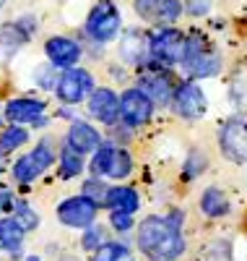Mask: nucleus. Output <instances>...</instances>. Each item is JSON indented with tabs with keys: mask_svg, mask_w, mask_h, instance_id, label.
Wrapping results in <instances>:
<instances>
[{
	"mask_svg": "<svg viewBox=\"0 0 247 261\" xmlns=\"http://www.w3.org/2000/svg\"><path fill=\"white\" fill-rule=\"evenodd\" d=\"M182 68L193 81L195 79H213L221 73V55L208 45V39L203 34H190Z\"/></svg>",
	"mask_w": 247,
	"mask_h": 261,
	"instance_id": "2",
	"label": "nucleus"
},
{
	"mask_svg": "<svg viewBox=\"0 0 247 261\" xmlns=\"http://www.w3.org/2000/svg\"><path fill=\"white\" fill-rule=\"evenodd\" d=\"M44 53H47L50 63L57 65V68H76L83 55L81 45L71 37H50L44 42Z\"/></svg>",
	"mask_w": 247,
	"mask_h": 261,
	"instance_id": "16",
	"label": "nucleus"
},
{
	"mask_svg": "<svg viewBox=\"0 0 247 261\" xmlns=\"http://www.w3.org/2000/svg\"><path fill=\"white\" fill-rule=\"evenodd\" d=\"M3 6H6V0H0V8H3Z\"/></svg>",
	"mask_w": 247,
	"mask_h": 261,
	"instance_id": "33",
	"label": "nucleus"
},
{
	"mask_svg": "<svg viewBox=\"0 0 247 261\" xmlns=\"http://www.w3.org/2000/svg\"><path fill=\"white\" fill-rule=\"evenodd\" d=\"M219 149L234 165L247 162V118L237 115L224 120L219 128Z\"/></svg>",
	"mask_w": 247,
	"mask_h": 261,
	"instance_id": "6",
	"label": "nucleus"
},
{
	"mask_svg": "<svg viewBox=\"0 0 247 261\" xmlns=\"http://www.w3.org/2000/svg\"><path fill=\"white\" fill-rule=\"evenodd\" d=\"M109 227L117 232H130L133 230V214L128 212H109Z\"/></svg>",
	"mask_w": 247,
	"mask_h": 261,
	"instance_id": "29",
	"label": "nucleus"
},
{
	"mask_svg": "<svg viewBox=\"0 0 247 261\" xmlns=\"http://www.w3.org/2000/svg\"><path fill=\"white\" fill-rule=\"evenodd\" d=\"M200 212H203L206 217H211V220H221V217H227L232 212V201H229V196L224 193L221 188L211 186L206 188L203 193H200Z\"/></svg>",
	"mask_w": 247,
	"mask_h": 261,
	"instance_id": "20",
	"label": "nucleus"
},
{
	"mask_svg": "<svg viewBox=\"0 0 247 261\" xmlns=\"http://www.w3.org/2000/svg\"><path fill=\"white\" fill-rule=\"evenodd\" d=\"M136 11L141 18L151 21V24L169 27L182 16V3L179 0H136Z\"/></svg>",
	"mask_w": 247,
	"mask_h": 261,
	"instance_id": "15",
	"label": "nucleus"
},
{
	"mask_svg": "<svg viewBox=\"0 0 247 261\" xmlns=\"http://www.w3.org/2000/svg\"><path fill=\"white\" fill-rule=\"evenodd\" d=\"M71 149H76L78 154H91L97 151L104 141H102V134L86 120H73V125L68 128V136H65Z\"/></svg>",
	"mask_w": 247,
	"mask_h": 261,
	"instance_id": "18",
	"label": "nucleus"
},
{
	"mask_svg": "<svg viewBox=\"0 0 247 261\" xmlns=\"http://www.w3.org/2000/svg\"><path fill=\"white\" fill-rule=\"evenodd\" d=\"M97 214H99V204H94L83 193L71 196V199L60 201L57 206V220L65 227H76V230H86V227L97 225Z\"/></svg>",
	"mask_w": 247,
	"mask_h": 261,
	"instance_id": "10",
	"label": "nucleus"
},
{
	"mask_svg": "<svg viewBox=\"0 0 247 261\" xmlns=\"http://www.w3.org/2000/svg\"><path fill=\"white\" fill-rule=\"evenodd\" d=\"M104 206L109 212H128V214H136L141 209V196L133 186H109L107 191V201Z\"/></svg>",
	"mask_w": 247,
	"mask_h": 261,
	"instance_id": "19",
	"label": "nucleus"
},
{
	"mask_svg": "<svg viewBox=\"0 0 247 261\" xmlns=\"http://www.w3.org/2000/svg\"><path fill=\"white\" fill-rule=\"evenodd\" d=\"M107 191H109V186L97 175L83 183V196H88V199H91L94 204H99V206H104V201H107Z\"/></svg>",
	"mask_w": 247,
	"mask_h": 261,
	"instance_id": "25",
	"label": "nucleus"
},
{
	"mask_svg": "<svg viewBox=\"0 0 247 261\" xmlns=\"http://www.w3.org/2000/svg\"><path fill=\"white\" fill-rule=\"evenodd\" d=\"M13 220H16L21 227H24V230H34V227L39 225V217H37V212H34V209H29L26 204H21V206H18V212H16Z\"/></svg>",
	"mask_w": 247,
	"mask_h": 261,
	"instance_id": "28",
	"label": "nucleus"
},
{
	"mask_svg": "<svg viewBox=\"0 0 247 261\" xmlns=\"http://www.w3.org/2000/svg\"><path fill=\"white\" fill-rule=\"evenodd\" d=\"M13 201H11V193L8 191H0V212H11Z\"/></svg>",
	"mask_w": 247,
	"mask_h": 261,
	"instance_id": "32",
	"label": "nucleus"
},
{
	"mask_svg": "<svg viewBox=\"0 0 247 261\" xmlns=\"http://www.w3.org/2000/svg\"><path fill=\"white\" fill-rule=\"evenodd\" d=\"M153 102L138 86H130L120 94V123L128 128H141L153 118Z\"/></svg>",
	"mask_w": 247,
	"mask_h": 261,
	"instance_id": "9",
	"label": "nucleus"
},
{
	"mask_svg": "<svg viewBox=\"0 0 247 261\" xmlns=\"http://www.w3.org/2000/svg\"><path fill=\"white\" fill-rule=\"evenodd\" d=\"M88 115L99 120L102 125H117L120 123V94L109 86H99L88 97Z\"/></svg>",
	"mask_w": 247,
	"mask_h": 261,
	"instance_id": "13",
	"label": "nucleus"
},
{
	"mask_svg": "<svg viewBox=\"0 0 247 261\" xmlns=\"http://www.w3.org/2000/svg\"><path fill=\"white\" fill-rule=\"evenodd\" d=\"M24 227L16 220H0V251H8L11 256H16L24 246Z\"/></svg>",
	"mask_w": 247,
	"mask_h": 261,
	"instance_id": "21",
	"label": "nucleus"
},
{
	"mask_svg": "<svg viewBox=\"0 0 247 261\" xmlns=\"http://www.w3.org/2000/svg\"><path fill=\"white\" fill-rule=\"evenodd\" d=\"M188 53V34L174 27H162L151 34V60L159 65H182Z\"/></svg>",
	"mask_w": 247,
	"mask_h": 261,
	"instance_id": "4",
	"label": "nucleus"
},
{
	"mask_svg": "<svg viewBox=\"0 0 247 261\" xmlns=\"http://www.w3.org/2000/svg\"><path fill=\"white\" fill-rule=\"evenodd\" d=\"M55 162V151H52V144L50 141H39L29 154H24L16 165H13V178L18 183H32L37 180L39 175L50 170V165Z\"/></svg>",
	"mask_w": 247,
	"mask_h": 261,
	"instance_id": "11",
	"label": "nucleus"
},
{
	"mask_svg": "<svg viewBox=\"0 0 247 261\" xmlns=\"http://www.w3.org/2000/svg\"><path fill=\"white\" fill-rule=\"evenodd\" d=\"M81 172H83V154H78L71 146H65L63 154H60V178L71 180V178L81 175Z\"/></svg>",
	"mask_w": 247,
	"mask_h": 261,
	"instance_id": "24",
	"label": "nucleus"
},
{
	"mask_svg": "<svg viewBox=\"0 0 247 261\" xmlns=\"http://www.w3.org/2000/svg\"><path fill=\"white\" fill-rule=\"evenodd\" d=\"M47 110V102L44 99H34V97H16L11 102H6L3 107V118L13 125H32V123H44L42 115Z\"/></svg>",
	"mask_w": 247,
	"mask_h": 261,
	"instance_id": "14",
	"label": "nucleus"
},
{
	"mask_svg": "<svg viewBox=\"0 0 247 261\" xmlns=\"http://www.w3.org/2000/svg\"><path fill=\"white\" fill-rule=\"evenodd\" d=\"M136 86L151 97L153 105H172V97L177 89L174 76L167 68H143Z\"/></svg>",
	"mask_w": 247,
	"mask_h": 261,
	"instance_id": "12",
	"label": "nucleus"
},
{
	"mask_svg": "<svg viewBox=\"0 0 247 261\" xmlns=\"http://www.w3.org/2000/svg\"><path fill=\"white\" fill-rule=\"evenodd\" d=\"M120 58L130 65H146L151 60V34L138 29L125 32L120 42Z\"/></svg>",
	"mask_w": 247,
	"mask_h": 261,
	"instance_id": "17",
	"label": "nucleus"
},
{
	"mask_svg": "<svg viewBox=\"0 0 247 261\" xmlns=\"http://www.w3.org/2000/svg\"><path fill=\"white\" fill-rule=\"evenodd\" d=\"M97 89L94 86V76L88 73L86 68H65L60 76H57V99L63 105H78L83 99L91 97V92Z\"/></svg>",
	"mask_w": 247,
	"mask_h": 261,
	"instance_id": "7",
	"label": "nucleus"
},
{
	"mask_svg": "<svg viewBox=\"0 0 247 261\" xmlns=\"http://www.w3.org/2000/svg\"><path fill=\"white\" fill-rule=\"evenodd\" d=\"M29 141V130L24 128V125H8L3 134H0V154H11L13 149H18V146H24Z\"/></svg>",
	"mask_w": 247,
	"mask_h": 261,
	"instance_id": "22",
	"label": "nucleus"
},
{
	"mask_svg": "<svg viewBox=\"0 0 247 261\" xmlns=\"http://www.w3.org/2000/svg\"><path fill=\"white\" fill-rule=\"evenodd\" d=\"M94 261H136V256H133V251L125 243L107 241L102 248L94 251Z\"/></svg>",
	"mask_w": 247,
	"mask_h": 261,
	"instance_id": "23",
	"label": "nucleus"
},
{
	"mask_svg": "<svg viewBox=\"0 0 247 261\" xmlns=\"http://www.w3.org/2000/svg\"><path fill=\"white\" fill-rule=\"evenodd\" d=\"M136 243L151 261H174L188 248L182 227H177L167 214L164 217H159V214L146 217L138 225Z\"/></svg>",
	"mask_w": 247,
	"mask_h": 261,
	"instance_id": "1",
	"label": "nucleus"
},
{
	"mask_svg": "<svg viewBox=\"0 0 247 261\" xmlns=\"http://www.w3.org/2000/svg\"><path fill=\"white\" fill-rule=\"evenodd\" d=\"M63 261H76V258H63Z\"/></svg>",
	"mask_w": 247,
	"mask_h": 261,
	"instance_id": "34",
	"label": "nucleus"
},
{
	"mask_svg": "<svg viewBox=\"0 0 247 261\" xmlns=\"http://www.w3.org/2000/svg\"><path fill=\"white\" fill-rule=\"evenodd\" d=\"M122 29V16L117 11V6L112 0H99V3L91 8L86 18V34L94 42L104 45V42H112Z\"/></svg>",
	"mask_w": 247,
	"mask_h": 261,
	"instance_id": "5",
	"label": "nucleus"
},
{
	"mask_svg": "<svg viewBox=\"0 0 247 261\" xmlns=\"http://www.w3.org/2000/svg\"><path fill=\"white\" fill-rule=\"evenodd\" d=\"M206 167H208V157L203 151H198V149L190 151V157L185 160V178H198Z\"/></svg>",
	"mask_w": 247,
	"mask_h": 261,
	"instance_id": "26",
	"label": "nucleus"
},
{
	"mask_svg": "<svg viewBox=\"0 0 247 261\" xmlns=\"http://www.w3.org/2000/svg\"><path fill=\"white\" fill-rule=\"evenodd\" d=\"M244 222H247V214H244Z\"/></svg>",
	"mask_w": 247,
	"mask_h": 261,
	"instance_id": "35",
	"label": "nucleus"
},
{
	"mask_svg": "<svg viewBox=\"0 0 247 261\" xmlns=\"http://www.w3.org/2000/svg\"><path fill=\"white\" fill-rule=\"evenodd\" d=\"M185 11H188L190 16H206V13L211 11V0H188Z\"/></svg>",
	"mask_w": 247,
	"mask_h": 261,
	"instance_id": "30",
	"label": "nucleus"
},
{
	"mask_svg": "<svg viewBox=\"0 0 247 261\" xmlns=\"http://www.w3.org/2000/svg\"><path fill=\"white\" fill-rule=\"evenodd\" d=\"M91 172L97 178H109V180H125L133 172V157L130 151L115 144H102L94 151L91 160Z\"/></svg>",
	"mask_w": 247,
	"mask_h": 261,
	"instance_id": "3",
	"label": "nucleus"
},
{
	"mask_svg": "<svg viewBox=\"0 0 247 261\" xmlns=\"http://www.w3.org/2000/svg\"><path fill=\"white\" fill-rule=\"evenodd\" d=\"M107 241H104V230L99 227V225H91V227H86V232H83V248L86 251H97V248H102Z\"/></svg>",
	"mask_w": 247,
	"mask_h": 261,
	"instance_id": "27",
	"label": "nucleus"
},
{
	"mask_svg": "<svg viewBox=\"0 0 247 261\" xmlns=\"http://www.w3.org/2000/svg\"><path fill=\"white\" fill-rule=\"evenodd\" d=\"M232 97H234V105L242 110V115L247 118V84H244V86H237V84H234Z\"/></svg>",
	"mask_w": 247,
	"mask_h": 261,
	"instance_id": "31",
	"label": "nucleus"
},
{
	"mask_svg": "<svg viewBox=\"0 0 247 261\" xmlns=\"http://www.w3.org/2000/svg\"><path fill=\"white\" fill-rule=\"evenodd\" d=\"M172 110L182 120H200V118L206 115V110H208L206 92L200 89L193 79L177 84L174 97H172Z\"/></svg>",
	"mask_w": 247,
	"mask_h": 261,
	"instance_id": "8",
	"label": "nucleus"
}]
</instances>
